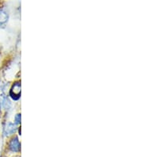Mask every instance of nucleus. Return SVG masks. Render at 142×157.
<instances>
[{
  "label": "nucleus",
  "instance_id": "1",
  "mask_svg": "<svg viewBox=\"0 0 142 157\" xmlns=\"http://www.w3.org/2000/svg\"><path fill=\"white\" fill-rule=\"evenodd\" d=\"M9 96L13 100H17L21 97V83L19 82H15L12 86L10 91H9Z\"/></svg>",
  "mask_w": 142,
  "mask_h": 157
},
{
  "label": "nucleus",
  "instance_id": "2",
  "mask_svg": "<svg viewBox=\"0 0 142 157\" xmlns=\"http://www.w3.org/2000/svg\"><path fill=\"white\" fill-rule=\"evenodd\" d=\"M9 148L10 151H15V152L20 151V149H21V144L19 142L18 138L14 137L10 140L9 144Z\"/></svg>",
  "mask_w": 142,
  "mask_h": 157
},
{
  "label": "nucleus",
  "instance_id": "3",
  "mask_svg": "<svg viewBox=\"0 0 142 157\" xmlns=\"http://www.w3.org/2000/svg\"><path fill=\"white\" fill-rule=\"evenodd\" d=\"M16 131V126L14 124L9 122L6 124V126L4 127V134L7 136V135H10Z\"/></svg>",
  "mask_w": 142,
  "mask_h": 157
},
{
  "label": "nucleus",
  "instance_id": "4",
  "mask_svg": "<svg viewBox=\"0 0 142 157\" xmlns=\"http://www.w3.org/2000/svg\"><path fill=\"white\" fill-rule=\"evenodd\" d=\"M8 20V15L6 12L4 11H0V25L1 24H3V23L6 22Z\"/></svg>",
  "mask_w": 142,
  "mask_h": 157
},
{
  "label": "nucleus",
  "instance_id": "5",
  "mask_svg": "<svg viewBox=\"0 0 142 157\" xmlns=\"http://www.w3.org/2000/svg\"><path fill=\"white\" fill-rule=\"evenodd\" d=\"M3 105H4V107L6 108V109H9V107H10L11 104H10V101H9V100L8 99V98H4Z\"/></svg>",
  "mask_w": 142,
  "mask_h": 157
},
{
  "label": "nucleus",
  "instance_id": "6",
  "mask_svg": "<svg viewBox=\"0 0 142 157\" xmlns=\"http://www.w3.org/2000/svg\"><path fill=\"white\" fill-rule=\"evenodd\" d=\"M15 124H18L21 123V114L20 113H17V115L15 116Z\"/></svg>",
  "mask_w": 142,
  "mask_h": 157
},
{
  "label": "nucleus",
  "instance_id": "7",
  "mask_svg": "<svg viewBox=\"0 0 142 157\" xmlns=\"http://www.w3.org/2000/svg\"><path fill=\"white\" fill-rule=\"evenodd\" d=\"M1 106H2V104H1V101H0V110H1Z\"/></svg>",
  "mask_w": 142,
  "mask_h": 157
}]
</instances>
